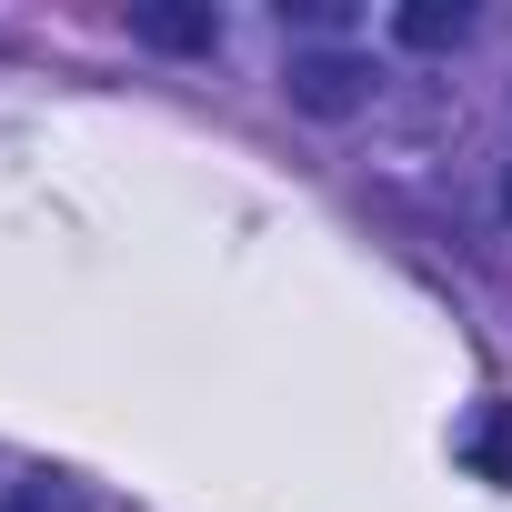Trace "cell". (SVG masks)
<instances>
[{"label": "cell", "mask_w": 512, "mask_h": 512, "mask_svg": "<svg viewBox=\"0 0 512 512\" xmlns=\"http://www.w3.org/2000/svg\"><path fill=\"white\" fill-rule=\"evenodd\" d=\"M292 101H302L312 121H352V111L372 101V61H352V51H302V61H292Z\"/></svg>", "instance_id": "obj_1"}, {"label": "cell", "mask_w": 512, "mask_h": 512, "mask_svg": "<svg viewBox=\"0 0 512 512\" xmlns=\"http://www.w3.org/2000/svg\"><path fill=\"white\" fill-rule=\"evenodd\" d=\"M131 31H141L151 51H181V61L221 51V11H191V0H141V11H131Z\"/></svg>", "instance_id": "obj_2"}, {"label": "cell", "mask_w": 512, "mask_h": 512, "mask_svg": "<svg viewBox=\"0 0 512 512\" xmlns=\"http://www.w3.org/2000/svg\"><path fill=\"white\" fill-rule=\"evenodd\" d=\"M462 462H472V482L512 492V402H482V412L462 422Z\"/></svg>", "instance_id": "obj_3"}, {"label": "cell", "mask_w": 512, "mask_h": 512, "mask_svg": "<svg viewBox=\"0 0 512 512\" xmlns=\"http://www.w3.org/2000/svg\"><path fill=\"white\" fill-rule=\"evenodd\" d=\"M392 31H402L412 51H452V41L472 31V0H402V11H392Z\"/></svg>", "instance_id": "obj_4"}, {"label": "cell", "mask_w": 512, "mask_h": 512, "mask_svg": "<svg viewBox=\"0 0 512 512\" xmlns=\"http://www.w3.org/2000/svg\"><path fill=\"white\" fill-rule=\"evenodd\" d=\"M0 512H81V492H71L61 472H31V482H11V492H0Z\"/></svg>", "instance_id": "obj_5"}, {"label": "cell", "mask_w": 512, "mask_h": 512, "mask_svg": "<svg viewBox=\"0 0 512 512\" xmlns=\"http://www.w3.org/2000/svg\"><path fill=\"white\" fill-rule=\"evenodd\" d=\"M502 221H512V171H502Z\"/></svg>", "instance_id": "obj_6"}]
</instances>
